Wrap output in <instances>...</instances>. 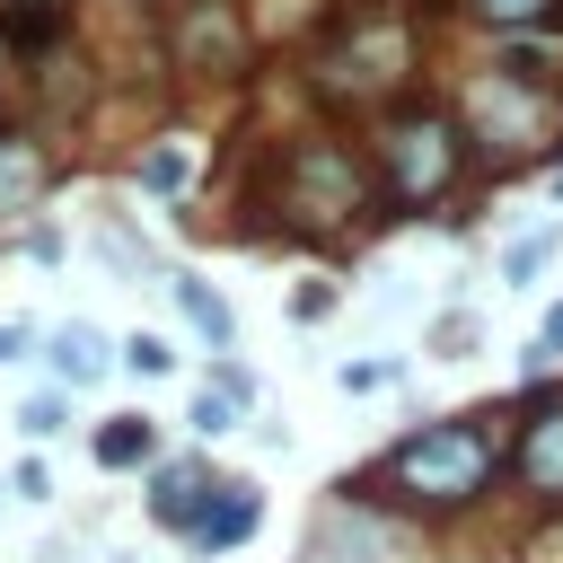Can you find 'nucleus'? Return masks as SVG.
Returning <instances> with one entry per match:
<instances>
[{
    "instance_id": "nucleus-1",
    "label": "nucleus",
    "mask_w": 563,
    "mask_h": 563,
    "mask_svg": "<svg viewBox=\"0 0 563 563\" xmlns=\"http://www.w3.org/2000/svg\"><path fill=\"white\" fill-rule=\"evenodd\" d=\"M484 475H493V431H484V422H422V431L387 457V484H405V493L431 501V510L475 501Z\"/></svg>"
},
{
    "instance_id": "nucleus-2",
    "label": "nucleus",
    "mask_w": 563,
    "mask_h": 563,
    "mask_svg": "<svg viewBox=\"0 0 563 563\" xmlns=\"http://www.w3.org/2000/svg\"><path fill=\"white\" fill-rule=\"evenodd\" d=\"M378 158H387V194H396V202H422V194L449 185V167H457V132H449L440 114H396L387 141H378Z\"/></svg>"
},
{
    "instance_id": "nucleus-3",
    "label": "nucleus",
    "mask_w": 563,
    "mask_h": 563,
    "mask_svg": "<svg viewBox=\"0 0 563 563\" xmlns=\"http://www.w3.org/2000/svg\"><path fill=\"white\" fill-rule=\"evenodd\" d=\"M290 202L308 211V220H361V167L334 150V141H308L299 158H290Z\"/></svg>"
},
{
    "instance_id": "nucleus-4",
    "label": "nucleus",
    "mask_w": 563,
    "mask_h": 563,
    "mask_svg": "<svg viewBox=\"0 0 563 563\" xmlns=\"http://www.w3.org/2000/svg\"><path fill=\"white\" fill-rule=\"evenodd\" d=\"M343 62H352V70H343L352 88H396V79H405V62H413V35H405L396 18H387V26H369V9H352Z\"/></svg>"
},
{
    "instance_id": "nucleus-5",
    "label": "nucleus",
    "mask_w": 563,
    "mask_h": 563,
    "mask_svg": "<svg viewBox=\"0 0 563 563\" xmlns=\"http://www.w3.org/2000/svg\"><path fill=\"white\" fill-rule=\"evenodd\" d=\"M255 519H264V501H255V484H211V501H202V519L185 528L202 554H229V545H246L255 537Z\"/></svg>"
},
{
    "instance_id": "nucleus-6",
    "label": "nucleus",
    "mask_w": 563,
    "mask_h": 563,
    "mask_svg": "<svg viewBox=\"0 0 563 563\" xmlns=\"http://www.w3.org/2000/svg\"><path fill=\"white\" fill-rule=\"evenodd\" d=\"M537 132H545V114L519 97V79H493V88H484V141H501V150H537Z\"/></svg>"
},
{
    "instance_id": "nucleus-7",
    "label": "nucleus",
    "mask_w": 563,
    "mask_h": 563,
    "mask_svg": "<svg viewBox=\"0 0 563 563\" xmlns=\"http://www.w3.org/2000/svg\"><path fill=\"white\" fill-rule=\"evenodd\" d=\"M53 369H62V387H97V378L114 369V352H106V334H97V325H79V317H70V325L53 334Z\"/></svg>"
},
{
    "instance_id": "nucleus-8",
    "label": "nucleus",
    "mask_w": 563,
    "mask_h": 563,
    "mask_svg": "<svg viewBox=\"0 0 563 563\" xmlns=\"http://www.w3.org/2000/svg\"><path fill=\"white\" fill-rule=\"evenodd\" d=\"M519 475L537 493H563V413H537L528 440H519Z\"/></svg>"
},
{
    "instance_id": "nucleus-9",
    "label": "nucleus",
    "mask_w": 563,
    "mask_h": 563,
    "mask_svg": "<svg viewBox=\"0 0 563 563\" xmlns=\"http://www.w3.org/2000/svg\"><path fill=\"white\" fill-rule=\"evenodd\" d=\"M176 53H185V70H202V62H211V70H229V62H238V18H229V9H202V18L185 26V44H176Z\"/></svg>"
},
{
    "instance_id": "nucleus-10",
    "label": "nucleus",
    "mask_w": 563,
    "mask_h": 563,
    "mask_svg": "<svg viewBox=\"0 0 563 563\" xmlns=\"http://www.w3.org/2000/svg\"><path fill=\"white\" fill-rule=\"evenodd\" d=\"M176 308H185V325H194L202 343H220V352L238 343V317H229V299H220L211 282H176Z\"/></svg>"
},
{
    "instance_id": "nucleus-11",
    "label": "nucleus",
    "mask_w": 563,
    "mask_h": 563,
    "mask_svg": "<svg viewBox=\"0 0 563 563\" xmlns=\"http://www.w3.org/2000/svg\"><path fill=\"white\" fill-rule=\"evenodd\" d=\"M150 457H158L150 413H114V422L97 431V466H150Z\"/></svg>"
},
{
    "instance_id": "nucleus-12",
    "label": "nucleus",
    "mask_w": 563,
    "mask_h": 563,
    "mask_svg": "<svg viewBox=\"0 0 563 563\" xmlns=\"http://www.w3.org/2000/svg\"><path fill=\"white\" fill-rule=\"evenodd\" d=\"M202 501H211L202 466H167V475H158V493H150V510H158L167 528H194V519H202Z\"/></svg>"
},
{
    "instance_id": "nucleus-13",
    "label": "nucleus",
    "mask_w": 563,
    "mask_h": 563,
    "mask_svg": "<svg viewBox=\"0 0 563 563\" xmlns=\"http://www.w3.org/2000/svg\"><path fill=\"white\" fill-rule=\"evenodd\" d=\"M35 194H44V158L18 132H0V211H26Z\"/></svg>"
},
{
    "instance_id": "nucleus-14",
    "label": "nucleus",
    "mask_w": 563,
    "mask_h": 563,
    "mask_svg": "<svg viewBox=\"0 0 563 563\" xmlns=\"http://www.w3.org/2000/svg\"><path fill=\"white\" fill-rule=\"evenodd\" d=\"M185 176H194V150L185 141H158L141 158V194H185Z\"/></svg>"
},
{
    "instance_id": "nucleus-15",
    "label": "nucleus",
    "mask_w": 563,
    "mask_h": 563,
    "mask_svg": "<svg viewBox=\"0 0 563 563\" xmlns=\"http://www.w3.org/2000/svg\"><path fill=\"white\" fill-rule=\"evenodd\" d=\"M114 361H123V369H141V378H167V369H176V352H167L158 334H132V343H123Z\"/></svg>"
},
{
    "instance_id": "nucleus-16",
    "label": "nucleus",
    "mask_w": 563,
    "mask_h": 563,
    "mask_svg": "<svg viewBox=\"0 0 563 563\" xmlns=\"http://www.w3.org/2000/svg\"><path fill=\"white\" fill-rule=\"evenodd\" d=\"M545 255H554V229H537V238H519V246L501 255V273H510V282H528V273H537Z\"/></svg>"
},
{
    "instance_id": "nucleus-17",
    "label": "nucleus",
    "mask_w": 563,
    "mask_h": 563,
    "mask_svg": "<svg viewBox=\"0 0 563 563\" xmlns=\"http://www.w3.org/2000/svg\"><path fill=\"white\" fill-rule=\"evenodd\" d=\"M229 422H238V405H229L220 387H202V396H194V431H202V440H220Z\"/></svg>"
},
{
    "instance_id": "nucleus-18",
    "label": "nucleus",
    "mask_w": 563,
    "mask_h": 563,
    "mask_svg": "<svg viewBox=\"0 0 563 563\" xmlns=\"http://www.w3.org/2000/svg\"><path fill=\"white\" fill-rule=\"evenodd\" d=\"M475 9H484L493 26H537V18L554 9V0H475Z\"/></svg>"
},
{
    "instance_id": "nucleus-19",
    "label": "nucleus",
    "mask_w": 563,
    "mask_h": 563,
    "mask_svg": "<svg viewBox=\"0 0 563 563\" xmlns=\"http://www.w3.org/2000/svg\"><path fill=\"white\" fill-rule=\"evenodd\" d=\"M18 422H26V440H53V431H62V396H35Z\"/></svg>"
},
{
    "instance_id": "nucleus-20",
    "label": "nucleus",
    "mask_w": 563,
    "mask_h": 563,
    "mask_svg": "<svg viewBox=\"0 0 563 563\" xmlns=\"http://www.w3.org/2000/svg\"><path fill=\"white\" fill-rule=\"evenodd\" d=\"M211 387H220V396H229V405H246V396H255V378H246V369H238V361H211Z\"/></svg>"
},
{
    "instance_id": "nucleus-21",
    "label": "nucleus",
    "mask_w": 563,
    "mask_h": 563,
    "mask_svg": "<svg viewBox=\"0 0 563 563\" xmlns=\"http://www.w3.org/2000/svg\"><path fill=\"white\" fill-rule=\"evenodd\" d=\"M554 352H563V299H554V308H545V334H537V352H528V361H537V369H545V361H554Z\"/></svg>"
},
{
    "instance_id": "nucleus-22",
    "label": "nucleus",
    "mask_w": 563,
    "mask_h": 563,
    "mask_svg": "<svg viewBox=\"0 0 563 563\" xmlns=\"http://www.w3.org/2000/svg\"><path fill=\"white\" fill-rule=\"evenodd\" d=\"M343 387H352V396H369V387H387V361H352V369H343Z\"/></svg>"
},
{
    "instance_id": "nucleus-23",
    "label": "nucleus",
    "mask_w": 563,
    "mask_h": 563,
    "mask_svg": "<svg viewBox=\"0 0 563 563\" xmlns=\"http://www.w3.org/2000/svg\"><path fill=\"white\" fill-rule=\"evenodd\" d=\"M26 343H35V325H18V317H0V361H26Z\"/></svg>"
},
{
    "instance_id": "nucleus-24",
    "label": "nucleus",
    "mask_w": 563,
    "mask_h": 563,
    "mask_svg": "<svg viewBox=\"0 0 563 563\" xmlns=\"http://www.w3.org/2000/svg\"><path fill=\"white\" fill-rule=\"evenodd\" d=\"M9 484H18V493H26V501H44V493H53V475H44V466H35V457H26V466H18V475H9Z\"/></svg>"
}]
</instances>
